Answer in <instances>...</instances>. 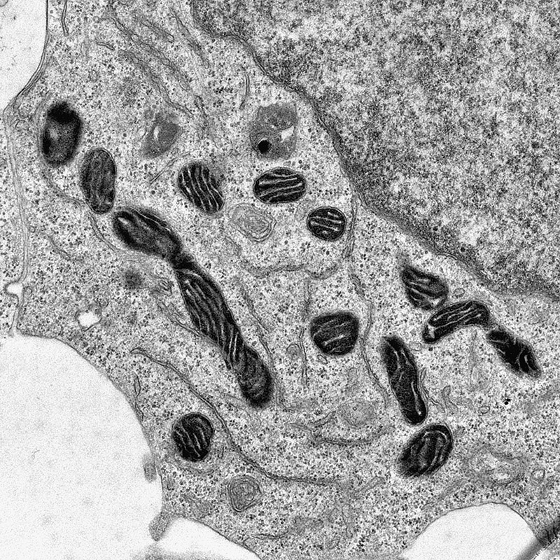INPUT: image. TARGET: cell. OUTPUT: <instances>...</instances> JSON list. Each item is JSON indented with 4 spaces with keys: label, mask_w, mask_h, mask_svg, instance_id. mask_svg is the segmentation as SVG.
<instances>
[{
    "label": "cell",
    "mask_w": 560,
    "mask_h": 560,
    "mask_svg": "<svg viewBox=\"0 0 560 560\" xmlns=\"http://www.w3.org/2000/svg\"><path fill=\"white\" fill-rule=\"evenodd\" d=\"M452 444V435L446 426H428L415 434L401 451L397 462L398 470L409 477L429 475L445 463Z\"/></svg>",
    "instance_id": "5"
},
{
    "label": "cell",
    "mask_w": 560,
    "mask_h": 560,
    "mask_svg": "<svg viewBox=\"0 0 560 560\" xmlns=\"http://www.w3.org/2000/svg\"><path fill=\"white\" fill-rule=\"evenodd\" d=\"M81 184L85 199L97 214L108 211L115 197V166L106 151L92 150L85 158L81 167Z\"/></svg>",
    "instance_id": "8"
},
{
    "label": "cell",
    "mask_w": 560,
    "mask_h": 560,
    "mask_svg": "<svg viewBox=\"0 0 560 560\" xmlns=\"http://www.w3.org/2000/svg\"><path fill=\"white\" fill-rule=\"evenodd\" d=\"M368 304L346 262L311 277L302 328L307 380L320 366L319 372H335L342 381L358 365L370 325Z\"/></svg>",
    "instance_id": "1"
},
{
    "label": "cell",
    "mask_w": 560,
    "mask_h": 560,
    "mask_svg": "<svg viewBox=\"0 0 560 560\" xmlns=\"http://www.w3.org/2000/svg\"><path fill=\"white\" fill-rule=\"evenodd\" d=\"M232 225L247 239L255 242L276 241V225L270 214L250 204H240L230 209Z\"/></svg>",
    "instance_id": "11"
},
{
    "label": "cell",
    "mask_w": 560,
    "mask_h": 560,
    "mask_svg": "<svg viewBox=\"0 0 560 560\" xmlns=\"http://www.w3.org/2000/svg\"><path fill=\"white\" fill-rule=\"evenodd\" d=\"M490 312L482 302L462 300L442 306L433 312L421 330L422 341L434 344L463 329L489 326Z\"/></svg>",
    "instance_id": "6"
},
{
    "label": "cell",
    "mask_w": 560,
    "mask_h": 560,
    "mask_svg": "<svg viewBox=\"0 0 560 560\" xmlns=\"http://www.w3.org/2000/svg\"><path fill=\"white\" fill-rule=\"evenodd\" d=\"M114 226L125 243L141 252L171 260L181 251V242L174 231L150 213L125 211L116 216Z\"/></svg>",
    "instance_id": "4"
},
{
    "label": "cell",
    "mask_w": 560,
    "mask_h": 560,
    "mask_svg": "<svg viewBox=\"0 0 560 560\" xmlns=\"http://www.w3.org/2000/svg\"><path fill=\"white\" fill-rule=\"evenodd\" d=\"M177 186L182 195L201 211L213 214L224 204L223 195L208 167L192 162L178 173Z\"/></svg>",
    "instance_id": "10"
},
{
    "label": "cell",
    "mask_w": 560,
    "mask_h": 560,
    "mask_svg": "<svg viewBox=\"0 0 560 560\" xmlns=\"http://www.w3.org/2000/svg\"><path fill=\"white\" fill-rule=\"evenodd\" d=\"M81 130L77 113L66 103L52 106L47 113L41 148L46 160L52 165L67 162L72 156Z\"/></svg>",
    "instance_id": "7"
},
{
    "label": "cell",
    "mask_w": 560,
    "mask_h": 560,
    "mask_svg": "<svg viewBox=\"0 0 560 560\" xmlns=\"http://www.w3.org/2000/svg\"><path fill=\"white\" fill-rule=\"evenodd\" d=\"M250 123V146L260 159L270 162L290 160L322 136L302 128L294 104L284 102L262 106Z\"/></svg>",
    "instance_id": "3"
},
{
    "label": "cell",
    "mask_w": 560,
    "mask_h": 560,
    "mask_svg": "<svg viewBox=\"0 0 560 560\" xmlns=\"http://www.w3.org/2000/svg\"><path fill=\"white\" fill-rule=\"evenodd\" d=\"M486 341L499 363L512 374L530 381L540 377L536 355L524 340L504 329L493 328L488 332Z\"/></svg>",
    "instance_id": "9"
},
{
    "label": "cell",
    "mask_w": 560,
    "mask_h": 560,
    "mask_svg": "<svg viewBox=\"0 0 560 560\" xmlns=\"http://www.w3.org/2000/svg\"><path fill=\"white\" fill-rule=\"evenodd\" d=\"M363 349L373 379L393 400L403 419L412 426L422 424L428 402L417 363L405 342L375 316Z\"/></svg>",
    "instance_id": "2"
}]
</instances>
